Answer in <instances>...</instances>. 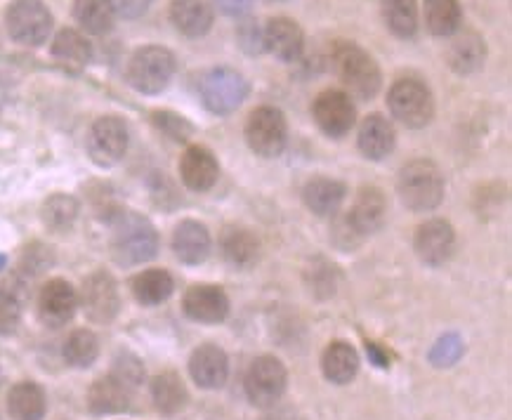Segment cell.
<instances>
[{"instance_id": "obj_1", "label": "cell", "mask_w": 512, "mask_h": 420, "mask_svg": "<svg viewBox=\"0 0 512 420\" xmlns=\"http://www.w3.org/2000/svg\"><path fill=\"white\" fill-rule=\"evenodd\" d=\"M331 67L350 95L359 100H373L378 95L383 76H380L376 59L359 45L347 41L333 43Z\"/></svg>"}, {"instance_id": "obj_2", "label": "cell", "mask_w": 512, "mask_h": 420, "mask_svg": "<svg viewBox=\"0 0 512 420\" xmlns=\"http://www.w3.org/2000/svg\"><path fill=\"white\" fill-rule=\"evenodd\" d=\"M111 251L121 265H140L159 253V234L152 222L142 215L118 213L111 234Z\"/></svg>"}, {"instance_id": "obj_3", "label": "cell", "mask_w": 512, "mask_h": 420, "mask_svg": "<svg viewBox=\"0 0 512 420\" xmlns=\"http://www.w3.org/2000/svg\"><path fill=\"white\" fill-rule=\"evenodd\" d=\"M399 199L413 213L435 210L444 199V177L432 161L406 163L397 177Z\"/></svg>"}, {"instance_id": "obj_4", "label": "cell", "mask_w": 512, "mask_h": 420, "mask_svg": "<svg viewBox=\"0 0 512 420\" xmlns=\"http://www.w3.org/2000/svg\"><path fill=\"white\" fill-rule=\"evenodd\" d=\"M387 107L406 128L428 126L435 116V100H432L430 88L418 78H399L387 93Z\"/></svg>"}, {"instance_id": "obj_5", "label": "cell", "mask_w": 512, "mask_h": 420, "mask_svg": "<svg viewBox=\"0 0 512 420\" xmlns=\"http://www.w3.org/2000/svg\"><path fill=\"white\" fill-rule=\"evenodd\" d=\"M175 55L161 45L140 48L128 62V81L144 95H156L166 90L175 74Z\"/></svg>"}, {"instance_id": "obj_6", "label": "cell", "mask_w": 512, "mask_h": 420, "mask_svg": "<svg viewBox=\"0 0 512 420\" xmlns=\"http://www.w3.org/2000/svg\"><path fill=\"white\" fill-rule=\"evenodd\" d=\"M199 95L208 111L218 116H227L244 104L248 97V81L234 69H210L201 76Z\"/></svg>"}, {"instance_id": "obj_7", "label": "cell", "mask_w": 512, "mask_h": 420, "mask_svg": "<svg viewBox=\"0 0 512 420\" xmlns=\"http://www.w3.org/2000/svg\"><path fill=\"white\" fill-rule=\"evenodd\" d=\"M288 387V371L277 357H258L248 366L244 390L248 402L258 409H274Z\"/></svg>"}, {"instance_id": "obj_8", "label": "cell", "mask_w": 512, "mask_h": 420, "mask_svg": "<svg viewBox=\"0 0 512 420\" xmlns=\"http://www.w3.org/2000/svg\"><path fill=\"white\" fill-rule=\"evenodd\" d=\"M5 24L12 41L38 48L48 41L52 31V15L41 0H12L5 12Z\"/></svg>"}, {"instance_id": "obj_9", "label": "cell", "mask_w": 512, "mask_h": 420, "mask_svg": "<svg viewBox=\"0 0 512 420\" xmlns=\"http://www.w3.org/2000/svg\"><path fill=\"white\" fill-rule=\"evenodd\" d=\"M246 142L258 156L274 159L286 149V116L274 107H258L246 121Z\"/></svg>"}, {"instance_id": "obj_10", "label": "cell", "mask_w": 512, "mask_h": 420, "mask_svg": "<svg viewBox=\"0 0 512 420\" xmlns=\"http://www.w3.org/2000/svg\"><path fill=\"white\" fill-rule=\"evenodd\" d=\"M90 159L100 166H114L128 152V126L116 116L97 118L88 135Z\"/></svg>"}, {"instance_id": "obj_11", "label": "cell", "mask_w": 512, "mask_h": 420, "mask_svg": "<svg viewBox=\"0 0 512 420\" xmlns=\"http://www.w3.org/2000/svg\"><path fill=\"white\" fill-rule=\"evenodd\" d=\"M78 305L83 307L85 317L90 321H97V324H109V321H114L118 310H121V298H118L116 281L111 279V274H90V277L83 281Z\"/></svg>"}, {"instance_id": "obj_12", "label": "cell", "mask_w": 512, "mask_h": 420, "mask_svg": "<svg viewBox=\"0 0 512 420\" xmlns=\"http://www.w3.org/2000/svg\"><path fill=\"white\" fill-rule=\"evenodd\" d=\"M312 116L328 137L338 140V137H345L352 130L357 111H354L350 95L343 93V90H324L314 100Z\"/></svg>"}, {"instance_id": "obj_13", "label": "cell", "mask_w": 512, "mask_h": 420, "mask_svg": "<svg viewBox=\"0 0 512 420\" xmlns=\"http://www.w3.org/2000/svg\"><path fill=\"white\" fill-rule=\"evenodd\" d=\"M413 248L425 265L442 267L449 262L456 248V232L446 220H430L416 229L413 236Z\"/></svg>"}, {"instance_id": "obj_14", "label": "cell", "mask_w": 512, "mask_h": 420, "mask_svg": "<svg viewBox=\"0 0 512 420\" xmlns=\"http://www.w3.org/2000/svg\"><path fill=\"white\" fill-rule=\"evenodd\" d=\"M78 293L76 288L64 279H52L41 288L38 295V317L45 326L59 328L69 324L71 317L76 314Z\"/></svg>"}, {"instance_id": "obj_15", "label": "cell", "mask_w": 512, "mask_h": 420, "mask_svg": "<svg viewBox=\"0 0 512 420\" xmlns=\"http://www.w3.org/2000/svg\"><path fill=\"white\" fill-rule=\"evenodd\" d=\"M262 45L281 62H298L305 50V34L293 19L277 17L262 26Z\"/></svg>"}, {"instance_id": "obj_16", "label": "cell", "mask_w": 512, "mask_h": 420, "mask_svg": "<svg viewBox=\"0 0 512 420\" xmlns=\"http://www.w3.org/2000/svg\"><path fill=\"white\" fill-rule=\"evenodd\" d=\"M182 307L187 317L199 324H220L229 314V298L220 286L196 284L185 293Z\"/></svg>"}, {"instance_id": "obj_17", "label": "cell", "mask_w": 512, "mask_h": 420, "mask_svg": "<svg viewBox=\"0 0 512 420\" xmlns=\"http://www.w3.org/2000/svg\"><path fill=\"white\" fill-rule=\"evenodd\" d=\"M189 373L192 380L203 390H218L227 383L229 376V359L222 347L218 345H201L196 347L189 357Z\"/></svg>"}, {"instance_id": "obj_18", "label": "cell", "mask_w": 512, "mask_h": 420, "mask_svg": "<svg viewBox=\"0 0 512 420\" xmlns=\"http://www.w3.org/2000/svg\"><path fill=\"white\" fill-rule=\"evenodd\" d=\"M180 175L192 192H208L218 182L220 163L208 147H189L182 154Z\"/></svg>"}, {"instance_id": "obj_19", "label": "cell", "mask_w": 512, "mask_h": 420, "mask_svg": "<svg viewBox=\"0 0 512 420\" xmlns=\"http://www.w3.org/2000/svg\"><path fill=\"white\" fill-rule=\"evenodd\" d=\"M387 218V201L378 187H364L359 189L357 199L352 203L350 210V227L357 234H376L380 227L385 225Z\"/></svg>"}, {"instance_id": "obj_20", "label": "cell", "mask_w": 512, "mask_h": 420, "mask_svg": "<svg viewBox=\"0 0 512 420\" xmlns=\"http://www.w3.org/2000/svg\"><path fill=\"white\" fill-rule=\"evenodd\" d=\"M359 152L371 161H383L395 149V128L385 116L371 114L359 126Z\"/></svg>"}, {"instance_id": "obj_21", "label": "cell", "mask_w": 512, "mask_h": 420, "mask_svg": "<svg viewBox=\"0 0 512 420\" xmlns=\"http://www.w3.org/2000/svg\"><path fill=\"white\" fill-rule=\"evenodd\" d=\"M173 251L185 265H201L210 255V232L196 220H185L173 232Z\"/></svg>"}, {"instance_id": "obj_22", "label": "cell", "mask_w": 512, "mask_h": 420, "mask_svg": "<svg viewBox=\"0 0 512 420\" xmlns=\"http://www.w3.org/2000/svg\"><path fill=\"white\" fill-rule=\"evenodd\" d=\"M170 22L180 34L189 38L206 36L213 26V10L206 0H173L170 5Z\"/></svg>"}, {"instance_id": "obj_23", "label": "cell", "mask_w": 512, "mask_h": 420, "mask_svg": "<svg viewBox=\"0 0 512 420\" xmlns=\"http://www.w3.org/2000/svg\"><path fill=\"white\" fill-rule=\"evenodd\" d=\"M321 371L326 380L336 385L352 383L354 376L359 373V354L345 340H333L321 354Z\"/></svg>"}, {"instance_id": "obj_24", "label": "cell", "mask_w": 512, "mask_h": 420, "mask_svg": "<svg viewBox=\"0 0 512 420\" xmlns=\"http://www.w3.org/2000/svg\"><path fill=\"white\" fill-rule=\"evenodd\" d=\"M88 406L97 416L123 413L130 406V387L116 376H104L90 385Z\"/></svg>"}, {"instance_id": "obj_25", "label": "cell", "mask_w": 512, "mask_h": 420, "mask_svg": "<svg viewBox=\"0 0 512 420\" xmlns=\"http://www.w3.org/2000/svg\"><path fill=\"white\" fill-rule=\"evenodd\" d=\"M305 206L319 218H331L336 215L345 201V185L331 177H314L303 189Z\"/></svg>"}, {"instance_id": "obj_26", "label": "cell", "mask_w": 512, "mask_h": 420, "mask_svg": "<svg viewBox=\"0 0 512 420\" xmlns=\"http://www.w3.org/2000/svg\"><path fill=\"white\" fill-rule=\"evenodd\" d=\"M484 57H487V48H484L482 36L475 31H463L454 38L449 48V64L456 74L468 76L482 69Z\"/></svg>"}, {"instance_id": "obj_27", "label": "cell", "mask_w": 512, "mask_h": 420, "mask_svg": "<svg viewBox=\"0 0 512 420\" xmlns=\"http://www.w3.org/2000/svg\"><path fill=\"white\" fill-rule=\"evenodd\" d=\"M48 409L45 402V392L41 385L24 380L15 385L8 395V411L12 420H41Z\"/></svg>"}, {"instance_id": "obj_28", "label": "cell", "mask_w": 512, "mask_h": 420, "mask_svg": "<svg viewBox=\"0 0 512 420\" xmlns=\"http://www.w3.org/2000/svg\"><path fill=\"white\" fill-rule=\"evenodd\" d=\"M152 399L156 411H161L163 416H175L187 406L189 392L177 373L166 371L152 380Z\"/></svg>"}, {"instance_id": "obj_29", "label": "cell", "mask_w": 512, "mask_h": 420, "mask_svg": "<svg viewBox=\"0 0 512 420\" xmlns=\"http://www.w3.org/2000/svg\"><path fill=\"white\" fill-rule=\"evenodd\" d=\"M175 291V281L166 269H144L133 279V295L137 303L154 307L166 303Z\"/></svg>"}, {"instance_id": "obj_30", "label": "cell", "mask_w": 512, "mask_h": 420, "mask_svg": "<svg viewBox=\"0 0 512 420\" xmlns=\"http://www.w3.org/2000/svg\"><path fill=\"white\" fill-rule=\"evenodd\" d=\"M260 253V241L255 239L253 232H248L244 227H229L222 234V255L232 267H251L258 260Z\"/></svg>"}, {"instance_id": "obj_31", "label": "cell", "mask_w": 512, "mask_h": 420, "mask_svg": "<svg viewBox=\"0 0 512 420\" xmlns=\"http://www.w3.org/2000/svg\"><path fill=\"white\" fill-rule=\"evenodd\" d=\"M463 10L458 0H425V24L439 38L454 36L461 29Z\"/></svg>"}, {"instance_id": "obj_32", "label": "cell", "mask_w": 512, "mask_h": 420, "mask_svg": "<svg viewBox=\"0 0 512 420\" xmlns=\"http://www.w3.org/2000/svg\"><path fill=\"white\" fill-rule=\"evenodd\" d=\"M52 57L69 69H83L93 57V48L74 29H62L52 43Z\"/></svg>"}, {"instance_id": "obj_33", "label": "cell", "mask_w": 512, "mask_h": 420, "mask_svg": "<svg viewBox=\"0 0 512 420\" xmlns=\"http://www.w3.org/2000/svg\"><path fill=\"white\" fill-rule=\"evenodd\" d=\"M114 8L109 0H74V17L88 34H109L114 26Z\"/></svg>"}, {"instance_id": "obj_34", "label": "cell", "mask_w": 512, "mask_h": 420, "mask_svg": "<svg viewBox=\"0 0 512 420\" xmlns=\"http://www.w3.org/2000/svg\"><path fill=\"white\" fill-rule=\"evenodd\" d=\"M383 19L397 38H413L418 31L416 0H383Z\"/></svg>"}, {"instance_id": "obj_35", "label": "cell", "mask_w": 512, "mask_h": 420, "mask_svg": "<svg viewBox=\"0 0 512 420\" xmlns=\"http://www.w3.org/2000/svg\"><path fill=\"white\" fill-rule=\"evenodd\" d=\"M62 352L69 366H74V369H88V366L95 364L97 354H100V340H97L93 331L78 328V331H74L67 338Z\"/></svg>"}, {"instance_id": "obj_36", "label": "cell", "mask_w": 512, "mask_h": 420, "mask_svg": "<svg viewBox=\"0 0 512 420\" xmlns=\"http://www.w3.org/2000/svg\"><path fill=\"white\" fill-rule=\"evenodd\" d=\"M78 201L69 194H55L43 203L41 218L52 232H67L78 218Z\"/></svg>"}, {"instance_id": "obj_37", "label": "cell", "mask_w": 512, "mask_h": 420, "mask_svg": "<svg viewBox=\"0 0 512 420\" xmlns=\"http://www.w3.org/2000/svg\"><path fill=\"white\" fill-rule=\"evenodd\" d=\"M111 376H116L121 383H126L128 387H135L144 380V366L140 359L135 357V354L121 352L114 359V373H111Z\"/></svg>"}, {"instance_id": "obj_38", "label": "cell", "mask_w": 512, "mask_h": 420, "mask_svg": "<svg viewBox=\"0 0 512 420\" xmlns=\"http://www.w3.org/2000/svg\"><path fill=\"white\" fill-rule=\"evenodd\" d=\"M22 319V303L15 293L0 291V336L12 333Z\"/></svg>"}, {"instance_id": "obj_39", "label": "cell", "mask_w": 512, "mask_h": 420, "mask_svg": "<svg viewBox=\"0 0 512 420\" xmlns=\"http://www.w3.org/2000/svg\"><path fill=\"white\" fill-rule=\"evenodd\" d=\"M154 123L163 130V133L173 137V140L185 142L187 137L192 135V126H189L185 118L177 116V114H170V111H156Z\"/></svg>"}, {"instance_id": "obj_40", "label": "cell", "mask_w": 512, "mask_h": 420, "mask_svg": "<svg viewBox=\"0 0 512 420\" xmlns=\"http://www.w3.org/2000/svg\"><path fill=\"white\" fill-rule=\"evenodd\" d=\"M239 43L241 48L251 52V55L265 50V45H262V26L255 24L253 19H246V22L239 26Z\"/></svg>"}, {"instance_id": "obj_41", "label": "cell", "mask_w": 512, "mask_h": 420, "mask_svg": "<svg viewBox=\"0 0 512 420\" xmlns=\"http://www.w3.org/2000/svg\"><path fill=\"white\" fill-rule=\"evenodd\" d=\"M109 3H111V8H114L116 15H121L126 19H135V17H142L144 12H147L152 0H109Z\"/></svg>"}, {"instance_id": "obj_42", "label": "cell", "mask_w": 512, "mask_h": 420, "mask_svg": "<svg viewBox=\"0 0 512 420\" xmlns=\"http://www.w3.org/2000/svg\"><path fill=\"white\" fill-rule=\"evenodd\" d=\"M218 3V8L225 12L229 17H241L246 15L248 10H251L253 0H215Z\"/></svg>"}, {"instance_id": "obj_43", "label": "cell", "mask_w": 512, "mask_h": 420, "mask_svg": "<svg viewBox=\"0 0 512 420\" xmlns=\"http://www.w3.org/2000/svg\"><path fill=\"white\" fill-rule=\"evenodd\" d=\"M262 420H293V416L288 411H277L272 413V416H265Z\"/></svg>"}, {"instance_id": "obj_44", "label": "cell", "mask_w": 512, "mask_h": 420, "mask_svg": "<svg viewBox=\"0 0 512 420\" xmlns=\"http://www.w3.org/2000/svg\"><path fill=\"white\" fill-rule=\"evenodd\" d=\"M5 265V258H3V255H0V267H3Z\"/></svg>"}, {"instance_id": "obj_45", "label": "cell", "mask_w": 512, "mask_h": 420, "mask_svg": "<svg viewBox=\"0 0 512 420\" xmlns=\"http://www.w3.org/2000/svg\"><path fill=\"white\" fill-rule=\"evenodd\" d=\"M274 3H277V0H274Z\"/></svg>"}]
</instances>
